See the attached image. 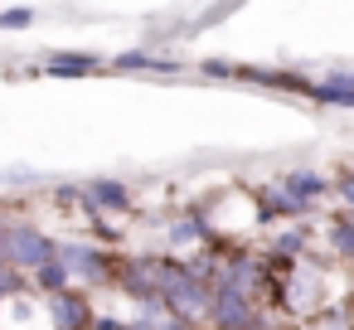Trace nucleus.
<instances>
[{
  "label": "nucleus",
  "mask_w": 354,
  "mask_h": 330,
  "mask_svg": "<svg viewBox=\"0 0 354 330\" xmlns=\"http://www.w3.org/2000/svg\"><path fill=\"white\" fill-rule=\"evenodd\" d=\"M64 272L68 277H83V282H102L107 272H102V257L93 253V248H64Z\"/></svg>",
  "instance_id": "3"
},
{
  "label": "nucleus",
  "mask_w": 354,
  "mask_h": 330,
  "mask_svg": "<svg viewBox=\"0 0 354 330\" xmlns=\"http://www.w3.org/2000/svg\"><path fill=\"white\" fill-rule=\"evenodd\" d=\"M54 325L59 330H83L88 325V301L83 296H68V291L54 296Z\"/></svg>",
  "instance_id": "4"
},
{
  "label": "nucleus",
  "mask_w": 354,
  "mask_h": 330,
  "mask_svg": "<svg viewBox=\"0 0 354 330\" xmlns=\"http://www.w3.org/2000/svg\"><path fill=\"white\" fill-rule=\"evenodd\" d=\"M10 257H15V262L44 267V262H54V248H49V238L35 233V228H15V233H10Z\"/></svg>",
  "instance_id": "2"
},
{
  "label": "nucleus",
  "mask_w": 354,
  "mask_h": 330,
  "mask_svg": "<svg viewBox=\"0 0 354 330\" xmlns=\"http://www.w3.org/2000/svg\"><path fill=\"white\" fill-rule=\"evenodd\" d=\"M30 20H35L30 10H6V15H0V30H25Z\"/></svg>",
  "instance_id": "9"
},
{
  "label": "nucleus",
  "mask_w": 354,
  "mask_h": 330,
  "mask_svg": "<svg viewBox=\"0 0 354 330\" xmlns=\"http://www.w3.org/2000/svg\"><path fill=\"white\" fill-rule=\"evenodd\" d=\"M39 282H44V286H54V291H59V286H64V282H68V272H64V267H59V262H44V267H39Z\"/></svg>",
  "instance_id": "8"
},
{
  "label": "nucleus",
  "mask_w": 354,
  "mask_h": 330,
  "mask_svg": "<svg viewBox=\"0 0 354 330\" xmlns=\"http://www.w3.org/2000/svg\"><path fill=\"white\" fill-rule=\"evenodd\" d=\"M49 68H54L59 78H83L88 68H97V59H93V54H59Z\"/></svg>",
  "instance_id": "5"
},
{
  "label": "nucleus",
  "mask_w": 354,
  "mask_h": 330,
  "mask_svg": "<svg viewBox=\"0 0 354 330\" xmlns=\"http://www.w3.org/2000/svg\"><path fill=\"white\" fill-rule=\"evenodd\" d=\"M175 243H189V238H199V223L189 219V223H175V233H170Z\"/></svg>",
  "instance_id": "10"
},
{
  "label": "nucleus",
  "mask_w": 354,
  "mask_h": 330,
  "mask_svg": "<svg viewBox=\"0 0 354 330\" xmlns=\"http://www.w3.org/2000/svg\"><path fill=\"white\" fill-rule=\"evenodd\" d=\"M93 199H97L102 209H127V190H122V185H112V180L93 185Z\"/></svg>",
  "instance_id": "7"
},
{
  "label": "nucleus",
  "mask_w": 354,
  "mask_h": 330,
  "mask_svg": "<svg viewBox=\"0 0 354 330\" xmlns=\"http://www.w3.org/2000/svg\"><path fill=\"white\" fill-rule=\"evenodd\" d=\"M248 330H272V325H267V320H252V325H248Z\"/></svg>",
  "instance_id": "12"
},
{
  "label": "nucleus",
  "mask_w": 354,
  "mask_h": 330,
  "mask_svg": "<svg viewBox=\"0 0 354 330\" xmlns=\"http://www.w3.org/2000/svg\"><path fill=\"white\" fill-rule=\"evenodd\" d=\"M209 315H214V325L218 330H248L257 315H252V296H238V291H214V306H209Z\"/></svg>",
  "instance_id": "1"
},
{
  "label": "nucleus",
  "mask_w": 354,
  "mask_h": 330,
  "mask_svg": "<svg viewBox=\"0 0 354 330\" xmlns=\"http://www.w3.org/2000/svg\"><path fill=\"white\" fill-rule=\"evenodd\" d=\"M0 248H6V228H0Z\"/></svg>",
  "instance_id": "13"
},
{
  "label": "nucleus",
  "mask_w": 354,
  "mask_h": 330,
  "mask_svg": "<svg viewBox=\"0 0 354 330\" xmlns=\"http://www.w3.org/2000/svg\"><path fill=\"white\" fill-rule=\"evenodd\" d=\"M344 199H349V204H354V180H349V185H344Z\"/></svg>",
  "instance_id": "11"
},
{
  "label": "nucleus",
  "mask_w": 354,
  "mask_h": 330,
  "mask_svg": "<svg viewBox=\"0 0 354 330\" xmlns=\"http://www.w3.org/2000/svg\"><path fill=\"white\" fill-rule=\"evenodd\" d=\"M286 190H291V199L301 204V199H315V194L325 190V180H320V175H310V170H301V175H291V180H286Z\"/></svg>",
  "instance_id": "6"
}]
</instances>
